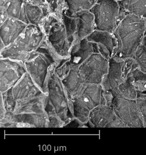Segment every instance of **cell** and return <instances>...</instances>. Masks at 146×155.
Wrapping results in <instances>:
<instances>
[{"label":"cell","instance_id":"7a4b0ae2","mask_svg":"<svg viewBox=\"0 0 146 155\" xmlns=\"http://www.w3.org/2000/svg\"><path fill=\"white\" fill-rule=\"evenodd\" d=\"M90 11L94 16L95 30L113 32L120 16L117 0H97Z\"/></svg>","mask_w":146,"mask_h":155},{"label":"cell","instance_id":"9c48e42d","mask_svg":"<svg viewBox=\"0 0 146 155\" xmlns=\"http://www.w3.org/2000/svg\"><path fill=\"white\" fill-rule=\"evenodd\" d=\"M120 14L126 13L146 20V0H117Z\"/></svg>","mask_w":146,"mask_h":155},{"label":"cell","instance_id":"3957f363","mask_svg":"<svg viewBox=\"0 0 146 155\" xmlns=\"http://www.w3.org/2000/svg\"><path fill=\"white\" fill-rule=\"evenodd\" d=\"M45 38L57 51H68L74 40L69 34L63 20L59 21L54 17H48L43 26Z\"/></svg>","mask_w":146,"mask_h":155},{"label":"cell","instance_id":"2e32d148","mask_svg":"<svg viewBox=\"0 0 146 155\" xmlns=\"http://www.w3.org/2000/svg\"><path fill=\"white\" fill-rule=\"evenodd\" d=\"M12 0H1V8H7Z\"/></svg>","mask_w":146,"mask_h":155},{"label":"cell","instance_id":"277c9868","mask_svg":"<svg viewBox=\"0 0 146 155\" xmlns=\"http://www.w3.org/2000/svg\"><path fill=\"white\" fill-rule=\"evenodd\" d=\"M112 107L117 116L128 127H144L142 117L135 101L116 96Z\"/></svg>","mask_w":146,"mask_h":155},{"label":"cell","instance_id":"e0dca14e","mask_svg":"<svg viewBox=\"0 0 146 155\" xmlns=\"http://www.w3.org/2000/svg\"><path fill=\"white\" fill-rule=\"evenodd\" d=\"M142 44L146 48V35H145L144 38H143Z\"/></svg>","mask_w":146,"mask_h":155},{"label":"cell","instance_id":"52a82bcc","mask_svg":"<svg viewBox=\"0 0 146 155\" xmlns=\"http://www.w3.org/2000/svg\"><path fill=\"white\" fill-rule=\"evenodd\" d=\"M28 25L22 21L8 17L1 24V44L5 48L12 45L23 33Z\"/></svg>","mask_w":146,"mask_h":155},{"label":"cell","instance_id":"7c38bea8","mask_svg":"<svg viewBox=\"0 0 146 155\" xmlns=\"http://www.w3.org/2000/svg\"><path fill=\"white\" fill-rule=\"evenodd\" d=\"M24 3V0H12L6 8L8 17L20 20L26 23L23 9Z\"/></svg>","mask_w":146,"mask_h":155},{"label":"cell","instance_id":"8fae6325","mask_svg":"<svg viewBox=\"0 0 146 155\" xmlns=\"http://www.w3.org/2000/svg\"><path fill=\"white\" fill-rule=\"evenodd\" d=\"M97 0H64L67 8L65 13L72 17L85 11L90 10L93 7Z\"/></svg>","mask_w":146,"mask_h":155},{"label":"cell","instance_id":"ba28073f","mask_svg":"<svg viewBox=\"0 0 146 155\" xmlns=\"http://www.w3.org/2000/svg\"><path fill=\"white\" fill-rule=\"evenodd\" d=\"M75 17H77L76 38L80 41L95 30L94 17L90 10L79 12Z\"/></svg>","mask_w":146,"mask_h":155},{"label":"cell","instance_id":"8992f818","mask_svg":"<svg viewBox=\"0 0 146 155\" xmlns=\"http://www.w3.org/2000/svg\"><path fill=\"white\" fill-rule=\"evenodd\" d=\"M87 38L94 44L96 51L107 59L115 55L117 41L112 32L95 30Z\"/></svg>","mask_w":146,"mask_h":155},{"label":"cell","instance_id":"4fadbf2b","mask_svg":"<svg viewBox=\"0 0 146 155\" xmlns=\"http://www.w3.org/2000/svg\"><path fill=\"white\" fill-rule=\"evenodd\" d=\"M138 91L133 85L131 76L119 86L117 96H121L128 99L135 101L138 97Z\"/></svg>","mask_w":146,"mask_h":155},{"label":"cell","instance_id":"6da1fadb","mask_svg":"<svg viewBox=\"0 0 146 155\" xmlns=\"http://www.w3.org/2000/svg\"><path fill=\"white\" fill-rule=\"evenodd\" d=\"M146 21L130 14H120L113 31L117 41L116 53L113 57L121 59L133 58L142 44L146 33Z\"/></svg>","mask_w":146,"mask_h":155},{"label":"cell","instance_id":"5bb4252c","mask_svg":"<svg viewBox=\"0 0 146 155\" xmlns=\"http://www.w3.org/2000/svg\"><path fill=\"white\" fill-rule=\"evenodd\" d=\"M133 58L140 70L146 73V48L142 44L136 51Z\"/></svg>","mask_w":146,"mask_h":155},{"label":"cell","instance_id":"9a60e30c","mask_svg":"<svg viewBox=\"0 0 146 155\" xmlns=\"http://www.w3.org/2000/svg\"><path fill=\"white\" fill-rule=\"evenodd\" d=\"M138 92L135 101L142 117L143 127H146V92Z\"/></svg>","mask_w":146,"mask_h":155},{"label":"cell","instance_id":"5b68a950","mask_svg":"<svg viewBox=\"0 0 146 155\" xmlns=\"http://www.w3.org/2000/svg\"><path fill=\"white\" fill-rule=\"evenodd\" d=\"M44 39L45 34L39 26L29 24L19 38L7 48L10 50L32 51L43 42Z\"/></svg>","mask_w":146,"mask_h":155},{"label":"cell","instance_id":"ac0fdd59","mask_svg":"<svg viewBox=\"0 0 146 155\" xmlns=\"http://www.w3.org/2000/svg\"><path fill=\"white\" fill-rule=\"evenodd\" d=\"M145 35H146V33H145Z\"/></svg>","mask_w":146,"mask_h":155},{"label":"cell","instance_id":"30bf717a","mask_svg":"<svg viewBox=\"0 0 146 155\" xmlns=\"http://www.w3.org/2000/svg\"><path fill=\"white\" fill-rule=\"evenodd\" d=\"M23 9L26 23L28 25L39 26V25L41 23L42 19H45V17L49 13L42 7L25 1Z\"/></svg>","mask_w":146,"mask_h":155}]
</instances>
